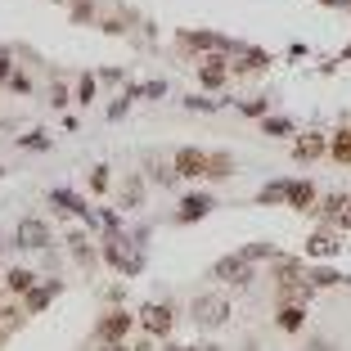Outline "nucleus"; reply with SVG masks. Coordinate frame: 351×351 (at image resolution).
I'll use <instances>...</instances> for the list:
<instances>
[{
    "label": "nucleus",
    "instance_id": "obj_1",
    "mask_svg": "<svg viewBox=\"0 0 351 351\" xmlns=\"http://www.w3.org/2000/svg\"><path fill=\"white\" fill-rule=\"evenodd\" d=\"M131 243H145V239H131V234H122V230H104L99 257L108 261V266H117V275H140V270H145V252L140 248L131 252Z\"/></svg>",
    "mask_w": 351,
    "mask_h": 351
},
{
    "label": "nucleus",
    "instance_id": "obj_2",
    "mask_svg": "<svg viewBox=\"0 0 351 351\" xmlns=\"http://www.w3.org/2000/svg\"><path fill=\"white\" fill-rule=\"evenodd\" d=\"M135 324L145 329V338L167 342V338H171V329H176V311L167 306V302H145L140 315H135Z\"/></svg>",
    "mask_w": 351,
    "mask_h": 351
},
{
    "label": "nucleus",
    "instance_id": "obj_3",
    "mask_svg": "<svg viewBox=\"0 0 351 351\" xmlns=\"http://www.w3.org/2000/svg\"><path fill=\"white\" fill-rule=\"evenodd\" d=\"M189 320H194L198 329H221V324L230 320V298L226 293H203V298H194Z\"/></svg>",
    "mask_w": 351,
    "mask_h": 351
},
{
    "label": "nucleus",
    "instance_id": "obj_4",
    "mask_svg": "<svg viewBox=\"0 0 351 351\" xmlns=\"http://www.w3.org/2000/svg\"><path fill=\"white\" fill-rule=\"evenodd\" d=\"M176 41L185 45L189 54H198V59H207V54H234L239 41H230V36H221V32H180Z\"/></svg>",
    "mask_w": 351,
    "mask_h": 351
},
{
    "label": "nucleus",
    "instance_id": "obj_5",
    "mask_svg": "<svg viewBox=\"0 0 351 351\" xmlns=\"http://www.w3.org/2000/svg\"><path fill=\"white\" fill-rule=\"evenodd\" d=\"M50 221H41V217H23L19 226H14V243L19 248H50Z\"/></svg>",
    "mask_w": 351,
    "mask_h": 351
},
{
    "label": "nucleus",
    "instance_id": "obj_6",
    "mask_svg": "<svg viewBox=\"0 0 351 351\" xmlns=\"http://www.w3.org/2000/svg\"><path fill=\"white\" fill-rule=\"evenodd\" d=\"M252 275H257V270L239 257V252H230V257H221L217 266H212V279H217V284H239V289H243V284H252Z\"/></svg>",
    "mask_w": 351,
    "mask_h": 351
},
{
    "label": "nucleus",
    "instance_id": "obj_7",
    "mask_svg": "<svg viewBox=\"0 0 351 351\" xmlns=\"http://www.w3.org/2000/svg\"><path fill=\"white\" fill-rule=\"evenodd\" d=\"M226 82H230V59L226 54L198 59V86H203V90H226Z\"/></svg>",
    "mask_w": 351,
    "mask_h": 351
},
{
    "label": "nucleus",
    "instance_id": "obj_8",
    "mask_svg": "<svg viewBox=\"0 0 351 351\" xmlns=\"http://www.w3.org/2000/svg\"><path fill=\"white\" fill-rule=\"evenodd\" d=\"M329 154V131H298L293 135V158L298 162H315Z\"/></svg>",
    "mask_w": 351,
    "mask_h": 351
},
{
    "label": "nucleus",
    "instance_id": "obj_9",
    "mask_svg": "<svg viewBox=\"0 0 351 351\" xmlns=\"http://www.w3.org/2000/svg\"><path fill=\"white\" fill-rule=\"evenodd\" d=\"M59 293H63L59 279H50V284H32V289L23 293V302H19L23 315H41V311H50V302L59 298Z\"/></svg>",
    "mask_w": 351,
    "mask_h": 351
},
{
    "label": "nucleus",
    "instance_id": "obj_10",
    "mask_svg": "<svg viewBox=\"0 0 351 351\" xmlns=\"http://www.w3.org/2000/svg\"><path fill=\"white\" fill-rule=\"evenodd\" d=\"M171 167H176V176H180V180H198V176L207 171V149H194V145L176 149Z\"/></svg>",
    "mask_w": 351,
    "mask_h": 351
},
{
    "label": "nucleus",
    "instance_id": "obj_11",
    "mask_svg": "<svg viewBox=\"0 0 351 351\" xmlns=\"http://www.w3.org/2000/svg\"><path fill=\"white\" fill-rule=\"evenodd\" d=\"M131 324H135L131 311H104V320H99V329H95V338H99V342H122L126 333H131Z\"/></svg>",
    "mask_w": 351,
    "mask_h": 351
},
{
    "label": "nucleus",
    "instance_id": "obj_12",
    "mask_svg": "<svg viewBox=\"0 0 351 351\" xmlns=\"http://www.w3.org/2000/svg\"><path fill=\"white\" fill-rule=\"evenodd\" d=\"M239 59L234 63H230V77H243V73H266V68H270V63H275V59H270V50H257V45H239Z\"/></svg>",
    "mask_w": 351,
    "mask_h": 351
},
{
    "label": "nucleus",
    "instance_id": "obj_13",
    "mask_svg": "<svg viewBox=\"0 0 351 351\" xmlns=\"http://www.w3.org/2000/svg\"><path fill=\"white\" fill-rule=\"evenodd\" d=\"M338 248H342V239H338V230H333V226H320L315 234L306 239V257H315V261L338 257Z\"/></svg>",
    "mask_w": 351,
    "mask_h": 351
},
{
    "label": "nucleus",
    "instance_id": "obj_14",
    "mask_svg": "<svg viewBox=\"0 0 351 351\" xmlns=\"http://www.w3.org/2000/svg\"><path fill=\"white\" fill-rule=\"evenodd\" d=\"M275 298H279V302H298V306H306V302L315 298L306 270H302V275H293V279H279V284H275Z\"/></svg>",
    "mask_w": 351,
    "mask_h": 351
},
{
    "label": "nucleus",
    "instance_id": "obj_15",
    "mask_svg": "<svg viewBox=\"0 0 351 351\" xmlns=\"http://www.w3.org/2000/svg\"><path fill=\"white\" fill-rule=\"evenodd\" d=\"M212 207H217V198H212V194H185V198H180V207H176V221H180V226L203 221Z\"/></svg>",
    "mask_w": 351,
    "mask_h": 351
},
{
    "label": "nucleus",
    "instance_id": "obj_16",
    "mask_svg": "<svg viewBox=\"0 0 351 351\" xmlns=\"http://www.w3.org/2000/svg\"><path fill=\"white\" fill-rule=\"evenodd\" d=\"M0 284H5V298H14V293L23 298L32 284H41V275H36L32 266H10V275H0Z\"/></svg>",
    "mask_w": 351,
    "mask_h": 351
},
{
    "label": "nucleus",
    "instance_id": "obj_17",
    "mask_svg": "<svg viewBox=\"0 0 351 351\" xmlns=\"http://www.w3.org/2000/svg\"><path fill=\"white\" fill-rule=\"evenodd\" d=\"M315 198H320L315 180H289V198H284V203H289L293 212H311V207H315Z\"/></svg>",
    "mask_w": 351,
    "mask_h": 351
},
{
    "label": "nucleus",
    "instance_id": "obj_18",
    "mask_svg": "<svg viewBox=\"0 0 351 351\" xmlns=\"http://www.w3.org/2000/svg\"><path fill=\"white\" fill-rule=\"evenodd\" d=\"M50 203L59 207V212H68V217H82V221H90V207L82 203V194H77V189H50Z\"/></svg>",
    "mask_w": 351,
    "mask_h": 351
},
{
    "label": "nucleus",
    "instance_id": "obj_19",
    "mask_svg": "<svg viewBox=\"0 0 351 351\" xmlns=\"http://www.w3.org/2000/svg\"><path fill=\"white\" fill-rule=\"evenodd\" d=\"M275 324L284 333H298L302 324H306V306H298V302H279V311H275Z\"/></svg>",
    "mask_w": 351,
    "mask_h": 351
},
{
    "label": "nucleus",
    "instance_id": "obj_20",
    "mask_svg": "<svg viewBox=\"0 0 351 351\" xmlns=\"http://www.w3.org/2000/svg\"><path fill=\"white\" fill-rule=\"evenodd\" d=\"M117 203H122V207H140V203H145V176H122Z\"/></svg>",
    "mask_w": 351,
    "mask_h": 351
},
{
    "label": "nucleus",
    "instance_id": "obj_21",
    "mask_svg": "<svg viewBox=\"0 0 351 351\" xmlns=\"http://www.w3.org/2000/svg\"><path fill=\"white\" fill-rule=\"evenodd\" d=\"M342 207H347V194H324V198H320V207H311V212H320L324 226H338Z\"/></svg>",
    "mask_w": 351,
    "mask_h": 351
},
{
    "label": "nucleus",
    "instance_id": "obj_22",
    "mask_svg": "<svg viewBox=\"0 0 351 351\" xmlns=\"http://www.w3.org/2000/svg\"><path fill=\"white\" fill-rule=\"evenodd\" d=\"M68 252H73L82 266H95V261H99V252L90 248V239H86L82 230H73V234H68Z\"/></svg>",
    "mask_w": 351,
    "mask_h": 351
},
{
    "label": "nucleus",
    "instance_id": "obj_23",
    "mask_svg": "<svg viewBox=\"0 0 351 351\" xmlns=\"http://www.w3.org/2000/svg\"><path fill=\"white\" fill-rule=\"evenodd\" d=\"M95 95H99V82H95V73H82V77L73 82V99L86 108V104H95Z\"/></svg>",
    "mask_w": 351,
    "mask_h": 351
},
{
    "label": "nucleus",
    "instance_id": "obj_24",
    "mask_svg": "<svg viewBox=\"0 0 351 351\" xmlns=\"http://www.w3.org/2000/svg\"><path fill=\"white\" fill-rule=\"evenodd\" d=\"M329 154H333V162H342V167L351 162V126L333 131V140H329Z\"/></svg>",
    "mask_w": 351,
    "mask_h": 351
},
{
    "label": "nucleus",
    "instance_id": "obj_25",
    "mask_svg": "<svg viewBox=\"0 0 351 351\" xmlns=\"http://www.w3.org/2000/svg\"><path fill=\"white\" fill-rule=\"evenodd\" d=\"M203 176H212V180H226V176H234V158L230 154H207V171Z\"/></svg>",
    "mask_w": 351,
    "mask_h": 351
},
{
    "label": "nucleus",
    "instance_id": "obj_26",
    "mask_svg": "<svg viewBox=\"0 0 351 351\" xmlns=\"http://www.w3.org/2000/svg\"><path fill=\"white\" fill-rule=\"evenodd\" d=\"M23 320H27V315H23V306H14L10 298L0 302V333H14V329H19Z\"/></svg>",
    "mask_w": 351,
    "mask_h": 351
},
{
    "label": "nucleus",
    "instance_id": "obj_27",
    "mask_svg": "<svg viewBox=\"0 0 351 351\" xmlns=\"http://www.w3.org/2000/svg\"><path fill=\"white\" fill-rule=\"evenodd\" d=\"M261 131H266L270 140H289V135H298V126H293L289 117H261Z\"/></svg>",
    "mask_w": 351,
    "mask_h": 351
},
{
    "label": "nucleus",
    "instance_id": "obj_28",
    "mask_svg": "<svg viewBox=\"0 0 351 351\" xmlns=\"http://www.w3.org/2000/svg\"><path fill=\"white\" fill-rule=\"evenodd\" d=\"M239 257L248 261V266H252V261H275L279 248H275V243H248V248H239Z\"/></svg>",
    "mask_w": 351,
    "mask_h": 351
},
{
    "label": "nucleus",
    "instance_id": "obj_29",
    "mask_svg": "<svg viewBox=\"0 0 351 351\" xmlns=\"http://www.w3.org/2000/svg\"><path fill=\"white\" fill-rule=\"evenodd\" d=\"M306 279H311V289L320 293V289H329V284H342V270H333V266H320V270H306Z\"/></svg>",
    "mask_w": 351,
    "mask_h": 351
},
{
    "label": "nucleus",
    "instance_id": "obj_30",
    "mask_svg": "<svg viewBox=\"0 0 351 351\" xmlns=\"http://www.w3.org/2000/svg\"><path fill=\"white\" fill-rule=\"evenodd\" d=\"M284 198H289V180H270V185L257 194V203L270 207V203H284Z\"/></svg>",
    "mask_w": 351,
    "mask_h": 351
},
{
    "label": "nucleus",
    "instance_id": "obj_31",
    "mask_svg": "<svg viewBox=\"0 0 351 351\" xmlns=\"http://www.w3.org/2000/svg\"><path fill=\"white\" fill-rule=\"evenodd\" d=\"M86 185H90V194H99V198H104V194H108V185H113V171L99 162V167L90 171V180H86Z\"/></svg>",
    "mask_w": 351,
    "mask_h": 351
},
{
    "label": "nucleus",
    "instance_id": "obj_32",
    "mask_svg": "<svg viewBox=\"0 0 351 351\" xmlns=\"http://www.w3.org/2000/svg\"><path fill=\"white\" fill-rule=\"evenodd\" d=\"M149 180H154V185H176L180 176H176L171 162H149Z\"/></svg>",
    "mask_w": 351,
    "mask_h": 351
},
{
    "label": "nucleus",
    "instance_id": "obj_33",
    "mask_svg": "<svg viewBox=\"0 0 351 351\" xmlns=\"http://www.w3.org/2000/svg\"><path fill=\"white\" fill-rule=\"evenodd\" d=\"M131 95H135V99H162L167 82H162V77H154V82H145V86H131Z\"/></svg>",
    "mask_w": 351,
    "mask_h": 351
},
{
    "label": "nucleus",
    "instance_id": "obj_34",
    "mask_svg": "<svg viewBox=\"0 0 351 351\" xmlns=\"http://www.w3.org/2000/svg\"><path fill=\"white\" fill-rule=\"evenodd\" d=\"M239 113H243V117H266V113H270V95H257V99H243V104H239Z\"/></svg>",
    "mask_w": 351,
    "mask_h": 351
},
{
    "label": "nucleus",
    "instance_id": "obj_35",
    "mask_svg": "<svg viewBox=\"0 0 351 351\" xmlns=\"http://www.w3.org/2000/svg\"><path fill=\"white\" fill-rule=\"evenodd\" d=\"M68 99H73V86L68 82H50V108H68Z\"/></svg>",
    "mask_w": 351,
    "mask_h": 351
},
{
    "label": "nucleus",
    "instance_id": "obj_36",
    "mask_svg": "<svg viewBox=\"0 0 351 351\" xmlns=\"http://www.w3.org/2000/svg\"><path fill=\"white\" fill-rule=\"evenodd\" d=\"M19 149H27V154H36V149H50V135H45V131H32V135H19Z\"/></svg>",
    "mask_w": 351,
    "mask_h": 351
},
{
    "label": "nucleus",
    "instance_id": "obj_37",
    "mask_svg": "<svg viewBox=\"0 0 351 351\" xmlns=\"http://www.w3.org/2000/svg\"><path fill=\"white\" fill-rule=\"evenodd\" d=\"M73 23H95V0H73Z\"/></svg>",
    "mask_w": 351,
    "mask_h": 351
},
{
    "label": "nucleus",
    "instance_id": "obj_38",
    "mask_svg": "<svg viewBox=\"0 0 351 351\" xmlns=\"http://www.w3.org/2000/svg\"><path fill=\"white\" fill-rule=\"evenodd\" d=\"M221 104H226V99H198V95H189V99H185V108H194V113H217Z\"/></svg>",
    "mask_w": 351,
    "mask_h": 351
},
{
    "label": "nucleus",
    "instance_id": "obj_39",
    "mask_svg": "<svg viewBox=\"0 0 351 351\" xmlns=\"http://www.w3.org/2000/svg\"><path fill=\"white\" fill-rule=\"evenodd\" d=\"M5 86H10L14 95H32V82H27V73H19V68L10 73V82H5Z\"/></svg>",
    "mask_w": 351,
    "mask_h": 351
},
{
    "label": "nucleus",
    "instance_id": "obj_40",
    "mask_svg": "<svg viewBox=\"0 0 351 351\" xmlns=\"http://www.w3.org/2000/svg\"><path fill=\"white\" fill-rule=\"evenodd\" d=\"M10 73H14V54H10V45H0V86L10 82Z\"/></svg>",
    "mask_w": 351,
    "mask_h": 351
},
{
    "label": "nucleus",
    "instance_id": "obj_41",
    "mask_svg": "<svg viewBox=\"0 0 351 351\" xmlns=\"http://www.w3.org/2000/svg\"><path fill=\"white\" fill-rule=\"evenodd\" d=\"M131 99H135L131 90H126L122 99H113V104H108V117H113V122H117V117H126V108H131Z\"/></svg>",
    "mask_w": 351,
    "mask_h": 351
},
{
    "label": "nucleus",
    "instance_id": "obj_42",
    "mask_svg": "<svg viewBox=\"0 0 351 351\" xmlns=\"http://www.w3.org/2000/svg\"><path fill=\"white\" fill-rule=\"evenodd\" d=\"M95 82H108V86H122V82H126V73H122V68H104V73H95Z\"/></svg>",
    "mask_w": 351,
    "mask_h": 351
},
{
    "label": "nucleus",
    "instance_id": "obj_43",
    "mask_svg": "<svg viewBox=\"0 0 351 351\" xmlns=\"http://www.w3.org/2000/svg\"><path fill=\"white\" fill-rule=\"evenodd\" d=\"M131 351H162L154 338H140V342H131Z\"/></svg>",
    "mask_w": 351,
    "mask_h": 351
},
{
    "label": "nucleus",
    "instance_id": "obj_44",
    "mask_svg": "<svg viewBox=\"0 0 351 351\" xmlns=\"http://www.w3.org/2000/svg\"><path fill=\"white\" fill-rule=\"evenodd\" d=\"M185 351H221L217 342H194V347H185Z\"/></svg>",
    "mask_w": 351,
    "mask_h": 351
},
{
    "label": "nucleus",
    "instance_id": "obj_45",
    "mask_svg": "<svg viewBox=\"0 0 351 351\" xmlns=\"http://www.w3.org/2000/svg\"><path fill=\"white\" fill-rule=\"evenodd\" d=\"M320 5H338V10H351V0H320Z\"/></svg>",
    "mask_w": 351,
    "mask_h": 351
},
{
    "label": "nucleus",
    "instance_id": "obj_46",
    "mask_svg": "<svg viewBox=\"0 0 351 351\" xmlns=\"http://www.w3.org/2000/svg\"><path fill=\"white\" fill-rule=\"evenodd\" d=\"M162 351H185V347H176V342H171V338H167V342H162Z\"/></svg>",
    "mask_w": 351,
    "mask_h": 351
},
{
    "label": "nucleus",
    "instance_id": "obj_47",
    "mask_svg": "<svg viewBox=\"0 0 351 351\" xmlns=\"http://www.w3.org/2000/svg\"><path fill=\"white\" fill-rule=\"evenodd\" d=\"M342 59H351V45H347V50H342Z\"/></svg>",
    "mask_w": 351,
    "mask_h": 351
},
{
    "label": "nucleus",
    "instance_id": "obj_48",
    "mask_svg": "<svg viewBox=\"0 0 351 351\" xmlns=\"http://www.w3.org/2000/svg\"><path fill=\"white\" fill-rule=\"evenodd\" d=\"M0 302H5V284H0Z\"/></svg>",
    "mask_w": 351,
    "mask_h": 351
},
{
    "label": "nucleus",
    "instance_id": "obj_49",
    "mask_svg": "<svg viewBox=\"0 0 351 351\" xmlns=\"http://www.w3.org/2000/svg\"><path fill=\"white\" fill-rule=\"evenodd\" d=\"M0 176H5V167H0Z\"/></svg>",
    "mask_w": 351,
    "mask_h": 351
},
{
    "label": "nucleus",
    "instance_id": "obj_50",
    "mask_svg": "<svg viewBox=\"0 0 351 351\" xmlns=\"http://www.w3.org/2000/svg\"><path fill=\"white\" fill-rule=\"evenodd\" d=\"M0 342H5V333H0Z\"/></svg>",
    "mask_w": 351,
    "mask_h": 351
}]
</instances>
